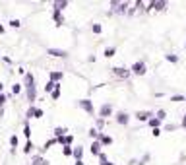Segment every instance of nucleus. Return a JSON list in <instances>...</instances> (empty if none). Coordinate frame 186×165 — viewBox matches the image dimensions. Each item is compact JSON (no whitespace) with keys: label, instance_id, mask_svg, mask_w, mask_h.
Masks as SVG:
<instances>
[{"label":"nucleus","instance_id":"obj_1","mask_svg":"<svg viewBox=\"0 0 186 165\" xmlns=\"http://www.w3.org/2000/svg\"><path fill=\"white\" fill-rule=\"evenodd\" d=\"M130 6H132L130 2H116V0H113L111 2V12L116 16H124V14H128Z\"/></svg>","mask_w":186,"mask_h":165},{"label":"nucleus","instance_id":"obj_2","mask_svg":"<svg viewBox=\"0 0 186 165\" xmlns=\"http://www.w3.org/2000/svg\"><path fill=\"white\" fill-rule=\"evenodd\" d=\"M130 72H132V74H136V76H143V74H147V66H146V62H143V60L134 62V64H132V68H130Z\"/></svg>","mask_w":186,"mask_h":165},{"label":"nucleus","instance_id":"obj_3","mask_svg":"<svg viewBox=\"0 0 186 165\" xmlns=\"http://www.w3.org/2000/svg\"><path fill=\"white\" fill-rule=\"evenodd\" d=\"M78 107H79V109H83L87 115H95V109H93L91 99H79V101H78Z\"/></svg>","mask_w":186,"mask_h":165},{"label":"nucleus","instance_id":"obj_4","mask_svg":"<svg viewBox=\"0 0 186 165\" xmlns=\"http://www.w3.org/2000/svg\"><path fill=\"white\" fill-rule=\"evenodd\" d=\"M113 74H114L116 78H120V80H128L132 72L128 70V68H120V66H114V68H113Z\"/></svg>","mask_w":186,"mask_h":165},{"label":"nucleus","instance_id":"obj_5","mask_svg":"<svg viewBox=\"0 0 186 165\" xmlns=\"http://www.w3.org/2000/svg\"><path fill=\"white\" fill-rule=\"evenodd\" d=\"M114 119H116V122H118V124H122V126H126V124H128V120H130V115L126 113V111H116Z\"/></svg>","mask_w":186,"mask_h":165},{"label":"nucleus","instance_id":"obj_6","mask_svg":"<svg viewBox=\"0 0 186 165\" xmlns=\"http://www.w3.org/2000/svg\"><path fill=\"white\" fill-rule=\"evenodd\" d=\"M113 115V105H101V109H99V117L101 119H107V117Z\"/></svg>","mask_w":186,"mask_h":165},{"label":"nucleus","instance_id":"obj_7","mask_svg":"<svg viewBox=\"0 0 186 165\" xmlns=\"http://www.w3.org/2000/svg\"><path fill=\"white\" fill-rule=\"evenodd\" d=\"M25 95H27L29 103H33V101L37 99V89H35V86H25Z\"/></svg>","mask_w":186,"mask_h":165},{"label":"nucleus","instance_id":"obj_8","mask_svg":"<svg viewBox=\"0 0 186 165\" xmlns=\"http://www.w3.org/2000/svg\"><path fill=\"white\" fill-rule=\"evenodd\" d=\"M151 117H153L151 111H138V113H136V119H138V120H142V122H147V120L151 119Z\"/></svg>","mask_w":186,"mask_h":165},{"label":"nucleus","instance_id":"obj_9","mask_svg":"<svg viewBox=\"0 0 186 165\" xmlns=\"http://www.w3.org/2000/svg\"><path fill=\"white\" fill-rule=\"evenodd\" d=\"M47 52H49L51 56H58V58H66V56H68V52L62 51V49H49Z\"/></svg>","mask_w":186,"mask_h":165},{"label":"nucleus","instance_id":"obj_10","mask_svg":"<svg viewBox=\"0 0 186 165\" xmlns=\"http://www.w3.org/2000/svg\"><path fill=\"white\" fill-rule=\"evenodd\" d=\"M56 142H58V144H62V146H70V144L74 142V136H72V134L60 136V138H56Z\"/></svg>","mask_w":186,"mask_h":165},{"label":"nucleus","instance_id":"obj_11","mask_svg":"<svg viewBox=\"0 0 186 165\" xmlns=\"http://www.w3.org/2000/svg\"><path fill=\"white\" fill-rule=\"evenodd\" d=\"M101 146H103V144H101L99 140H93V144H91V153H93V156H101V153H103V152H101Z\"/></svg>","mask_w":186,"mask_h":165},{"label":"nucleus","instance_id":"obj_12","mask_svg":"<svg viewBox=\"0 0 186 165\" xmlns=\"http://www.w3.org/2000/svg\"><path fill=\"white\" fill-rule=\"evenodd\" d=\"M161 124H163V120L157 119V117H151V119L147 120V126H149V128H159Z\"/></svg>","mask_w":186,"mask_h":165},{"label":"nucleus","instance_id":"obj_13","mask_svg":"<svg viewBox=\"0 0 186 165\" xmlns=\"http://www.w3.org/2000/svg\"><path fill=\"white\" fill-rule=\"evenodd\" d=\"M62 76H64V74H62V72H51V74H49V82L60 84V80H62Z\"/></svg>","mask_w":186,"mask_h":165},{"label":"nucleus","instance_id":"obj_14","mask_svg":"<svg viewBox=\"0 0 186 165\" xmlns=\"http://www.w3.org/2000/svg\"><path fill=\"white\" fill-rule=\"evenodd\" d=\"M99 142L103 144V146H111V144H113V138H111V136H107V134H103V132H101V134H99Z\"/></svg>","mask_w":186,"mask_h":165},{"label":"nucleus","instance_id":"obj_15","mask_svg":"<svg viewBox=\"0 0 186 165\" xmlns=\"http://www.w3.org/2000/svg\"><path fill=\"white\" fill-rule=\"evenodd\" d=\"M74 157H76V161H82V157H83V146H76V148H74Z\"/></svg>","mask_w":186,"mask_h":165},{"label":"nucleus","instance_id":"obj_16","mask_svg":"<svg viewBox=\"0 0 186 165\" xmlns=\"http://www.w3.org/2000/svg\"><path fill=\"white\" fill-rule=\"evenodd\" d=\"M66 6H68V2H64V0H62V2H54V4H52L54 12H62V10H64Z\"/></svg>","mask_w":186,"mask_h":165},{"label":"nucleus","instance_id":"obj_17","mask_svg":"<svg viewBox=\"0 0 186 165\" xmlns=\"http://www.w3.org/2000/svg\"><path fill=\"white\" fill-rule=\"evenodd\" d=\"M105 124H107V120H105V119H101V117H99L97 120H95V128H97L99 132H103V128H105Z\"/></svg>","mask_w":186,"mask_h":165},{"label":"nucleus","instance_id":"obj_18","mask_svg":"<svg viewBox=\"0 0 186 165\" xmlns=\"http://www.w3.org/2000/svg\"><path fill=\"white\" fill-rule=\"evenodd\" d=\"M52 18H54L56 25H62V23H64V18H62V14H60V12H52Z\"/></svg>","mask_w":186,"mask_h":165},{"label":"nucleus","instance_id":"obj_19","mask_svg":"<svg viewBox=\"0 0 186 165\" xmlns=\"http://www.w3.org/2000/svg\"><path fill=\"white\" fill-rule=\"evenodd\" d=\"M62 156H66V157L74 156V148L72 146H62Z\"/></svg>","mask_w":186,"mask_h":165},{"label":"nucleus","instance_id":"obj_20","mask_svg":"<svg viewBox=\"0 0 186 165\" xmlns=\"http://www.w3.org/2000/svg\"><path fill=\"white\" fill-rule=\"evenodd\" d=\"M54 134H56V138H60V136H66L68 130L64 128V126H56V128H54Z\"/></svg>","mask_w":186,"mask_h":165},{"label":"nucleus","instance_id":"obj_21","mask_svg":"<svg viewBox=\"0 0 186 165\" xmlns=\"http://www.w3.org/2000/svg\"><path fill=\"white\" fill-rule=\"evenodd\" d=\"M23 136L31 140V128H29V122H23Z\"/></svg>","mask_w":186,"mask_h":165},{"label":"nucleus","instance_id":"obj_22","mask_svg":"<svg viewBox=\"0 0 186 165\" xmlns=\"http://www.w3.org/2000/svg\"><path fill=\"white\" fill-rule=\"evenodd\" d=\"M87 134L91 136L93 140H99V134H101V132H99V130H97V128H95V126H93V128H89V132H87Z\"/></svg>","mask_w":186,"mask_h":165},{"label":"nucleus","instance_id":"obj_23","mask_svg":"<svg viewBox=\"0 0 186 165\" xmlns=\"http://www.w3.org/2000/svg\"><path fill=\"white\" fill-rule=\"evenodd\" d=\"M25 86H35V78H33V74H25Z\"/></svg>","mask_w":186,"mask_h":165},{"label":"nucleus","instance_id":"obj_24","mask_svg":"<svg viewBox=\"0 0 186 165\" xmlns=\"http://www.w3.org/2000/svg\"><path fill=\"white\" fill-rule=\"evenodd\" d=\"M114 55H116V49H114V47H107V49H105V56H107V58L114 56Z\"/></svg>","mask_w":186,"mask_h":165},{"label":"nucleus","instance_id":"obj_25","mask_svg":"<svg viewBox=\"0 0 186 165\" xmlns=\"http://www.w3.org/2000/svg\"><path fill=\"white\" fill-rule=\"evenodd\" d=\"M54 89H56V84H54V82H49V84L45 86V91H47V93H52Z\"/></svg>","mask_w":186,"mask_h":165},{"label":"nucleus","instance_id":"obj_26","mask_svg":"<svg viewBox=\"0 0 186 165\" xmlns=\"http://www.w3.org/2000/svg\"><path fill=\"white\" fill-rule=\"evenodd\" d=\"M22 89H23V88H22V84H14V86H12V93H14V95H18V93H22Z\"/></svg>","mask_w":186,"mask_h":165},{"label":"nucleus","instance_id":"obj_27","mask_svg":"<svg viewBox=\"0 0 186 165\" xmlns=\"http://www.w3.org/2000/svg\"><path fill=\"white\" fill-rule=\"evenodd\" d=\"M149 159H151V156H149V153H143V156H142V159L138 161V165H146L147 161H149Z\"/></svg>","mask_w":186,"mask_h":165},{"label":"nucleus","instance_id":"obj_28","mask_svg":"<svg viewBox=\"0 0 186 165\" xmlns=\"http://www.w3.org/2000/svg\"><path fill=\"white\" fill-rule=\"evenodd\" d=\"M155 117H157V119H161V120H165V119H167V111H165V109H159Z\"/></svg>","mask_w":186,"mask_h":165},{"label":"nucleus","instance_id":"obj_29","mask_svg":"<svg viewBox=\"0 0 186 165\" xmlns=\"http://www.w3.org/2000/svg\"><path fill=\"white\" fill-rule=\"evenodd\" d=\"M165 58H167V60L171 62V64H177V62H178V56H177V55H167Z\"/></svg>","mask_w":186,"mask_h":165},{"label":"nucleus","instance_id":"obj_30","mask_svg":"<svg viewBox=\"0 0 186 165\" xmlns=\"http://www.w3.org/2000/svg\"><path fill=\"white\" fill-rule=\"evenodd\" d=\"M31 150H33V142L27 140V144H25V148H23V153H31Z\"/></svg>","mask_w":186,"mask_h":165},{"label":"nucleus","instance_id":"obj_31","mask_svg":"<svg viewBox=\"0 0 186 165\" xmlns=\"http://www.w3.org/2000/svg\"><path fill=\"white\" fill-rule=\"evenodd\" d=\"M43 161H45V159L41 157V156H33V159H31V163H33V165H41Z\"/></svg>","mask_w":186,"mask_h":165},{"label":"nucleus","instance_id":"obj_32","mask_svg":"<svg viewBox=\"0 0 186 165\" xmlns=\"http://www.w3.org/2000/svg\"><path fill=\"white\" fill-rule=\"evenodd\" d=\"M153 8H157V10H165V8H167V2H153Z\"/></svg>","mask_w":186,"mask_h":165},{"label":"nucleus","instance_id":"obj_33","mask_svg":"<svg viewBox=\"0 0 186 165\" xmlns=\"http://www.w3.org/2000/svg\"><path fill=\"white\" fill-rule=\"evenodd\" d=\"M25 117H27V119H31V117H35V107H33V105H31V107L27 109V113H25Z\"/></svg>","mask_w":186,"mask_h":165},{"label":"nucleus","instance_id":"obj_34","mask_svg":"<svg viewBox=\"0 0 186 165\" xmlns=\"http://www.w3.org/2000/svg\"><path fill=\"white\" fill-rule=\"evenodd\" d=\"M10 144H12V150H16V146H18V136H10Z\"/></svg>","mask_w":186,"mask_h":165},{"label":"nucleus","instance_id":"obj_35","mask_svg":"<svg viewBox=\"0 0 186 165\" xmlns=\"http://www.w3.org/2000/svg\"><path fill=\"white\" fill-rule=\"evenodd\" d=\"M52 144H58V142H56V138H51V140H49V142L45 144V150H49V148L52 146Z\"/></svg>","mask_w":186,"mask_h":165},{"label":"nucleus","instance_id":"obj_36","mask_svg":"<svg viewBox=\"0 0 186 165\" xmlns=\"http://www.w3.org/2000/svg\"><path fill=\"white\" fill-rule=\"evenodd\" d=\"M103 27H101V23H93V33H101Z\"/></svg>","mask_w":186,"mask_h":165},{"label":"nucleus","instance_id":"obj_37","mask_svg":"<svg viewBox=\"0 0 186 165\" xmlns=\"http://www.w3.org/2000/svg\"><path fill=\"white\" fill-rule=\"evenodd\" d=\"M105 161H109V159H107V153H101V156H99V163H105Z\"/></svg>","mask_w":186,"mask_h":165},{"label":"nucleus","instance_id":"obj_38","mask_svg":"<svg viewBox=\"0 0 186 165\" xmlns=\"http://www.w3.org/2000/svg\"><path fill=\"white\" fill-rule=\"evenodd\" d=\"M43 117V109H35V119H41Z\"/></svg>","mask_w":186,"mask_h":165},{"label":"nucleus","instance_id":"obj_39","mask_svg":"<svg viewBox=\"0 0 186 165\" xmlns=\"http://www.w3.org/2000/svg\"><path fill=\"white\" fill-rule=\"evenodd\" d=\"M10 25H12V27H19L22 23H19V20H12V22H10Z\"/></svg>","mask_w":186,"mask_h":165},{"label":"nucleus","instance_id":"obj_40","mask_svg":"<svg viewBox=\"0 0 186 165\" xmlns=\"http://www.w3.org/2000/svg\"><path fill=\"white\" fill-rule=\"evenodd\" d=\"M174 128H177V126H174V124H165V130H167V132H173Z\"/></svg>","mask_w":186,"mask_h":165},{"label":"nucleus","instance_id":"obj_41","mask_svg":"<svg viewBox=\"0 0 186 165\" xmlns=\"http://www.w3.org/2000/svg\"><path fill=\"white\" fill-rule=\"evenodd\" d=\"M184 97H182V95H173V97H171V101H174V103H177V101H182Z\"/></svg>","mask_w":186,"mask_h":165},{"label":"nucleus","instance_id":"obj_42","mask_svg":"<svg viewBox=\"0 0 186 165\" xmlns=\"http://www.w3.org/2000/svg\"><path fill=\"white\" fill-rule=\"evenodd\" d=\"M4 103H6V95H4V93H0V107H2Z\"/></svg>","mask_w":186,"mask_h":165},{"label":"nucleus","instance_id":"obj_43","mask_svg":"<svg viewBox=\"0 0 186 165\" xmlns=\"http://www.w3.org/2000/svg\"><path fill=\"white\" fill-rule=\"evenodd\" d=\"M2 60L6 62V64H12V58H10V56H2Z\"/></svg>","mask_w":186,"mask_h":165},{"label":"nucleus","instance_id":"obj_44","mask_svg":"<svg viewBox=\"0 0 186 165\" xmlns=\"http://www.w3.org/2000/svg\"><path fill=\"white\" fill-rule=\"evenodd\" d=\"M161 134V128H153V136H159Z\"/></svg>","mask_w":186,"mask_h":165},{"label":"nucleus","instance_id":"obj_45","mask_svg":"<svg viewBox=\"0 0 186 165\" xmlns=\"http://www.w3.org/2000/svg\"><path fill=\"white\" fill-rule=\"evenodd\" d=\"M99 165H114L113 161H105V163H99Z\"/></svg>","mask_w":186,"mask_h":165},{"label":"nucleus","instance_id":"obj_46","mask_svg":"<svg viewBox=\"0 0 186 165\" xmlns=\"http://www.w3.org/2000/svg\"><path fill=\"white\" fill-rule=\"evenodd\" d=\"M2 89H4V84H2V82H0V93H2Z\"/></svg>","mask_w":186,"mask_h":165},{"label":"nucleus","instance_id":"obj_47","mask_svg":"<svg viewBox=\"0 0 186 165\" xmlns=\"http://www.w3.org/2000/svg\"><path fill=\"white\" fill-rule=\"evenodd\" d=\"M4 31H6V29H4V27H2V25H0V35H2V33H4Z\"/></svg>","mask_w":186,"mask_h":165},{"label":"nucleus","instance_id":"obj_48","mask_svg":"<svg viewBox=\"0 0 186 165\" xmlns=\"http://www.w3.org/2000/svg\"><path fill=\"white\" fill-rule=\"evenodd\" d=\"M76 165H86V163H83V161H76Z\"/></svg>","mask_w":186,"mask_h":165},{"label":"nucleus","instance_id":"obj_49","mask_svg":"<svg viewBox=\"0 0 186 165\" xmlns=\"http://www.w3.org/2000/svg\"><path fill=\"white\" fill-rule=\"evenodd\" d=\"M41 165H49V161H43V163H41Z\"/></svg>","mask_w":186,"mask_h":165},{"label":"nucleus","instance_id":"obj_50","mask_svg":"<svg viewBox=\"0 0 186 165\" xmlns=\"http://www.w3.org/2000/svg\"><path fill=\"white\" fill-rule=\"evenodd\" d=\"M182 122H186V115H184V117H182Z\"/></svg>","mask_w":186,"mask_h":165},{"label":"nucleus","instance_id":"obj_51","mask_svg":"<svg viewBox=\"0 0 186 165\" xmlns=\"http://www.w3.org/2000/svg\"><path fill=\"white\" fill-rule=\"evenodd\" d=\"M182 128H186V122H182Z\"/></svg>","mask_w":186,"mask_h":165},{"label":"nucleus","instance_id":"obj_52","mask_svg":"<svg viewBox=\"0 0 186 165\" xmlns=\"http://www.w3.org/2000/svg\"><path fill=\"white\" fill-rule=\"evenodd\" d=\"M184 47H186V43H184Z\"/></svg>","mask_w":186,"mask_h":165}]
</instances>
